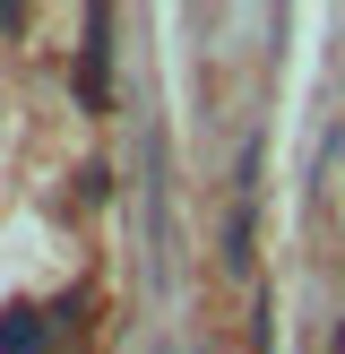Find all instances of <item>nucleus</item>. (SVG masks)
I'll return each mask as SVG.
<instances>
[{"label":"nucleus","mask_w":345,"mask_h":354,"mask_svg":"<svg viewBox=\"0 0 345 354\" xmlns=\"http://www.w3.org/2000/svg\"><path fill=\"white\" fill-rule=\"evenodd\" d=\"M43 346H52V320H43V311H26V303L0 311V354H43Z\"/></svg>","instance_id":"f03ea898"},{"label":"nucleus","mask_w":345,"mask_h":354,"mask_svg":"<svg viewBox=\"0 0 345 354\" xmlns=\"http://www.w3.org/2000/svg\"><path fill=\"white\" fill-rule=\"evenodd\" d=\"M112 17L103 9H86V52H78V95H86V113H103V69H112Z\"/></svg>","instance_id":"f257e3e1"},{"label":"nucleus","mask_w":345,"mask_h":354,"mask_svg":"<svg viewBox=\"0 0 345 354\" xmlns=\"http://www.w3.org/2000/svg\"><path fill=\"white\" fill-rule=\"evenodd\" d=\"M337 354H345V320H337Z\"/></svg>","instance_id":"7ed1b4c3"}]
</instances>
